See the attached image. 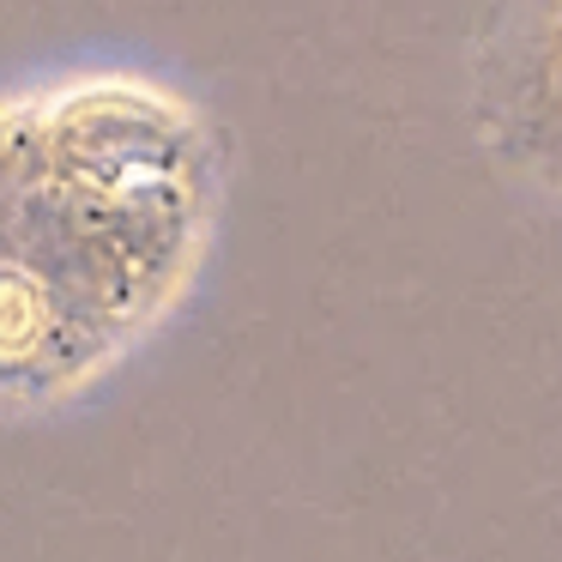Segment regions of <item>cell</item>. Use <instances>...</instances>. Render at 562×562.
I'll use <instances>...</instances> for the list:
<instances>
[{
    "instance_id": "1",
    "label": "cell",
    "mask_w": 562,
    "mask_h": 562,
    "mask_svg": "<svg viewBox=\"0 0 562 562\" xmlns=\"http://www.w3.org/2000/svg\"><path fill=\"white\" fill-rule=\"evenodd\" d=\"M224 139L182 79L110 49L0 74V417H74L188 308Z\"/></svg>"
}]
</instances>
